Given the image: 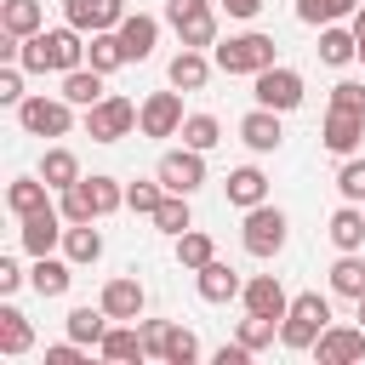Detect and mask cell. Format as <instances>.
<instances>
[{"label": "cell", "mask_w": 365, "mask_h": 365, "mask_svg": "<svg viewBox=\"0 0 365 365\" xmlns=\"http://www.w3.org/2000/svg\"><path fill=\"white\" fill-rule=\"evenodd\" d=\"M154 228H165V234H188V194H165V200L154 205Z\"/></svg>", "instance_id": "4dcf8cb0"}, {"label": "cell", "mask_w": 365, "mask_h": 365, "mask_svg": "<svg viewBox=\"0 0 365 365\" xmlns=\"http://www.w3.org/2000/svg\"><path fill=\"white\" fill-rule=\"evenodd\" d=\"M217 68L222 74H262V68H274V40L268 34H234L217 46Z\"/></svg>", "instance_id": "3957f363"}, {"label": "cell", "mask_w": 365, "mask_h": 365, "mask_svg": "<svg viewBox=\"0 0 365 365\" xmlns=\"http://www.w3.org/2000/svg\"><path fill=\"white\" fill-rule=\"evenodd\" d=\"M40 177H46L51 188H74V182H80V165H74V154H68V148H46Z\"/></svg>", "instance_id": "4316f807"}, {"label": "cell", "mask_w": 365, "mask_h": 365, "mask_svg": "<svg viewBox=\"0 0 365 365\" xmlns=\"http://www.w3.org/2000/svg\"><path fill=\"white\" fill-rule=\"evenodd\" d=\"M359 325H365V297H359Z\"/></svg>", "instance_id": "db71d44e"}, {"label": "cell", "mask_w": 365, "mask_h": 365, "mask_svg": "<svg viewBox=\"0 0 365 365\" xmlns=\"http://www.w3.org/2000/svg\"><path fill=\"white\" fill-rule=\"evenodd\" d=\"M154 177H160V188H165V194H194V188L205 182V160H200V148H182V154H160Z\"/></svg>", "instance_id": "52a82bcc"}, {"label": "cell", "mask_w": 365, "mask_h": 365, "mask_svg": "<svg viewBox=\"0 0 365 365\" xmlns=\"http://www.w3.org/2000/svg\"><path fill=\"white\" fill-rule=\"evenodd\" d=\"M80 57H86V46H80V29L68 23V29H40V34H29L23 40V51H17V63L23 68H34V74H46V68H80Z\"/></svg>", "instance_id": "6da1fadb"}, {"label": "cell", "mask_w": 365, "mask_h": 365, "mask_svg": "<svg viewBox=\"0 0 365 365\" xmlns=\"http://www.w3.org/2000/svg\"><path fill=\"white\" fill-rule=\"evenodd\" d=\"M319 57H325V63H336V68H342V63H348V57H359V40H354V34H348V29H325V34H319Z\"/></svg>", "instance_id": "836d02e7"}, {"label": "cell", "mask_w": 365, "mask_h": 365, "mask_svg": "<svg viewBox=\"0 0 365 365\" xmlns=\"http://www.w3.org/2000/svg\"><path fill=\"white\" fill-rule=\"evenodd\" d=\"M228 6V17H257L262 11V0H222Z\"/></svg>", "instance_id": "816d5d0a"}, {"label": "cell", "mask_w": 365, "mask_h": 365, "mask_svg": "<svg viewBox=\"0 0 365 365\" xmlns=\"http://www.w3.org/2000/svg\"><path fill=\"white\" fill-rule=\"evenodd\" d=\"M120 17H125V6L120 0H68V23L74 29H120Z\"/></svg>", "instance_id": "9a60e30c"}, {"label": "cell", "mask_w": 365, "mask_h": 365, "mask_svg": "<svg viewBox=\"0 0 365 365\" xmlns=\"http://www.w3.org/2000/svg\"><path fill=\"white\" fill-rule=\"evenodd\" d=\"M165 17L177 23L182 46H194V51L217 40V17H211V0H171V6H165Z\"/></svg>", "instance_id": "8992f818"}, {"label": "cell", "mask_w": 365, "mask_h": 365, "mask_svg": "<svg viewBox=\"0 0 365 365\" xmlns=\"http://www.w3.org/2000/svg\"><path fill=\"white\" fill-rule=\"evenodd\" d=\"M331 285H336L342 297H354V302H359V297H365V262H359L354 251H342V262L331 268Z\"/></svg>", "instance_id": "f546056e"}, {"label": "cell", "mask_w": 365, "mask_h": 365, "mask_svg": "<svg viewBox=\"0 0 365 365\" xmlns=\"http://www.w3.org/2000/svg\"><path fill=\"white\" fill-rule=\"evenodd\" d=\"M154 34H160L154 17H143V11H125V17H120V40H125V57H131V63H143V57L154 51Z\"/></svg>", "instance_id": "2e32d148"}, {"label": "cell", "mask_w": 365, "mask_h": 365, "mask_svg": "<svg viewBox=\"0 0 365 365\" xmlns=\"http://www.w3.org/2000/svg\"><path fill=\"white\" fill-rule=\"evenodd\" d=\"M103 319H108L103 302H97V308H74V314H68V336H74V342H103V331H108Z\"/></svg>", "instance_id": "83f0119b"}, {"label": "cell", "mask_w": 365, "mask_h": 365, "mask_svg": "<svg viewBox=\"0 0 365 365\" xmlns=\"http://www.w3.org/2000/svg\"><path fill=\"white\" fill-rule=\"evenodd\" d=\"M68 279H74V274H68V262H51V257H40V262H34V291H40V297H63V291H68Z\"/></svg>", "instance_id": "d6a6232c"}, {"label": "cell", "mask_w": 365, "mask_h": 365, "mask_svg": "<svg viewBox=\"0 0 365 365\" xmlns=\"http://www.w3.org/2000/svg\"><path fill=\"white\" fill-rule=\"evenodd\" d=\"M240 291H245V285H240V274H234L228 262L211 257V262L200 268V297H205V302H228V297H240Z\"/></svg>", "instance_id": "ac0fdd59"}, {"label": "cell", "mask_w": 365, "mask_h": 365, "mask_svg": "<svg viewBox=\"0 0 365 365\" xmlns=\"http://www.w3.org/2000/svg\"><path fill=\"white\" fill-rule=\"evenodd\" d=\"M348 11H354V0H297V17L302 23H336Z\"/></svg>", "instance_id": "f35d334b"}, {"label": "cell", "mask_w": 365, "mask_h": 365, "mask_svg": "<svg viewBox=\"0 0 365 365\" xmlns=\"http://www.w3.org/2000/svg\"><path fill=\"white\" fill-rule=\"evenodd\" d=\"M23 285V274H17V262L11 257H0V291H17Z\"/></svg>", "instance_id": "681fc988"}, {"label": "cell", "mask_w": 365, "mask_h": 365, "mask_svg": "<svg viewBox=\"0 0 365 365\" xmlns=\"http://www.w3.org/2000/svg\"><path fill=\"white\" fill-rule=\"evenodd\" d=\"M91 182V200H97V217H108V211H120L125 205V188L114 182V177H86Z\"/></svg>", "instance_id": "60d3db41"}, {"label": "cell", "mask_w": 365, "mask_h": 365, "mask_svg": "<svg viewBox=\"0 0 365 365\" xmlns=\"http://www.w3.org/2000/svg\"><path fill=\"white\" fill-rule=\"evenodd\" d=\"M63 245H68V262H97V257H103V234H97L91 222H74V228L63 234Z\"/></svg>", "instance_id": "484cf974"}, {"label": "cell", "mask_w": 365, "mask_h": 365, "mask_svg": "<svg viewBox=\"0 0 365 365\" xmlns=\"http://www.w3.org/2000/svg\"><path fill=\"white\" fill-rule=\"evenodd\" d=\"M240 342H245L251 354L268 348V342H274V314H245V319H240Z\"/></svg>", "instance_id": "ab89813d"}, {"label": "cell", "mask_w": 365, "mask_h": 365, "mask_svg": "<svg viewBox=\"0 0 365 365\" xmlns=\"http://www.w3.org/2000/svg\"><path fill=\"white\" fill-rule=\"evenodd\" d=\"M86 57H91V68H97V74H114L120 63H131V57H125V40H120V34H108V29H97V34H91Z\"/></svg>", "instance_id": "ffe728a7"}, {"label": "cell", "mask_w": 365, "mask_h": 365, "mask_svg": "<svg viewBox=\"0 0 365 365\" xmlns=\"http://www.w3.org/2000/svg\"><path fill=\"white\" fill-rule=\"evenodd\" d=\"M240 137H245V148H257V154L279 148V137H285V131H279V108H262V103H257V108L240 120Z\"/></svg>", "instance_id": "5bb4252c"}, {"label": "cell", "mask_w": 365, "mask_h": 365, "mask_svg": "<svg viewBox=\"0 0 365 365\" xmlns=\"http://www.w3.org/2000/svg\"><path fill=\"white\" fill-rule=\"evenodd\" d=\"M325 319H331V302H325L319 291H302V297H291V308H285L279 342H285V348H314L319 331H325Z\"/></svg>", "instance_id": "7a4b0ae2"}, {"label": "cell", "mask_w": 365, "mask_h": 365, "mask_svg": "<svg viewBox=\"0 0 365 365\" xmlns=\"http://www.w3.org/2000/svg\"><path fill=\"white\" fill-rule=\"evenodd\" d=\"M285 245V211L279 205H251L245 211V251L251 257H274Z\"/></svg>", "instance_id": "5b68a950"}, {"label": "cell", "mask_w": 365, "mask_h": 365, "mask_svg": "<svg viewBox=\"0 0 365 365\" xmlns=\"http://www.w3.org/2000/svg\"><path fill=\"white\" fill-rule=\"evenodd\" d=\"M217 137H222V125H217L211 114H188V120H182V143H188V148L205 154V148H217Z\"/></svg>", "instance_id": "e575fe53"}, {"label": "cell", "mask_w": 365, "mask_h": 365, "mask_svg": "<svg viewBox=\"0 0 365 365\" xmlns=\"http://www.w3.org/2000/svg\"><path fill=\"white\" fill-rule=\"evenodd\" d=\"M365 137V108H331L325 114V148L331 154H354Z\"/></svg>", "instance_id": "7c38bea8"}, {"label": "cell", "mask_w": 365, "mask_h": 365, "mask_svg": "<svg viewBox=\"0 0 365 365\" xmlns=\"http://www.w3.org/2000/svg\"><path fill=\"white\" fill-rule=\"evenodd\" d=\"M165 336H171V325H165V319H148V325H143V348H148V354H160V359H165Z\"/></svg>", "instance_id": "bcb514c9"}, {"label": "cell", "mask_w": 365, "mask_h": 365, "mask_svg": "<svg viewBox=\"0 0 365 365\" xmlns=\"http://www.w3.org/2000/svg\"><path fill=\"white\" fill-rule=\"evenodd\" d=\"M137 103L131 97H103V103H91L86 108V131H91V143H120L131 125H137Z\"/></svg>", "instance_id": "277c9868"}, {"label": "cell", "mask_w": 365, "mask_h": 365, "mask_svg": "<svg viewBox=\"0 0 365 365\" xmlns=\"http://www.w3.org/2000/svg\"><path fill=\"white\" fill-rule=\"evenodd\" d=\"M331 240H336L342 251H359V245H365V217H359L354 205H342V211L331 217Z\"/></svg>", "instance_id": "f1b7e54d"}, {"label": "cell", "mask_w": 365, "mask_h": 365, "mask_svg": "<svg viewBox=\"0 0 365 365\" xmlns=\"http://www.w3.org/2000/svg\"><path fill=\"white\" fill-rule=\"evenodd\" d=\"M103 308H108V319H137V314H143V285L125 279V274L108 279V285H103Z\"/></svg>", "instance_id": "e0dca14e"}, {"label": "cell", "mask_w": 365, "mask_h": 365, "mask_svg": "<svg viewBox=\"0 0 365 365\" xmlns=\"http://www.w3.org/2000/svg\"><path fill=\"white\" fill-rule=\"evenodd\" d=\"M251 80H257V103H262V108H279V114H285V108L302 103V74H297V68H279V63H274V68H262V74H251Z\"/></svg>", "instance_id": "ba28073f"}, {"label": "cell", "mask_w": 365, "mask_h": 365, "mask_svg": "<svg viewBox=\"0 0 365 365\" xmlns=\"http://www.w3.org/2000/svg\"><path fill=\"white\" fill-rule=\"evenodd\" d=\"M0 29L17 34V40L40 34V0H6V6H0Z\"/></svg>", "instance_id": "cb8c5ba5"}, {"label": "cell", "mask_w": 365, "mask_h": 365, "mask_svg": "<svg viewBox=\"0 0 365 365\" xmlns=\"http://www.w3.org/2000/svg\"><path fill=\"white\" fill-rule=\"evenodd\" d=\"M29 348V319L17 308H0V354H23Z\"/></svg>", "instance_id": "d590c367"}, {"label": "cell", "mask_w": 365, "mask_h": 365, "mask_svg": "<svg viewBox=\"0 0 365 365\" xmlns=\"http://www.w3.org/2000/svg\"><path fill=\"white\" fill-rule=\"evenodd\" d=\"M314 354H319V365H348V359H359V354H365V325H325L319 342H314Z\"/></svg>", "instance_id": "8fae6325"}, {"label": "cell", "mask_w": 365, "mask_h": 365, "mask_svg": "<svg viewBox=\"0 0 365 365\" xmlns=\"http://www.w3.org/2000/svg\"><path fill=\"white\" fill-rule=\"evenodd\" d=\"M63 97L80 103V108L103 103V74H97V68H68V74H63Z\"/></svg>", "instance_id": "d4e9b609"}, {"label": "cell", "mask_w": 365, "mask_h": 365, "mask_svg": "<svg viewBox=\"0 0 365 365\" xmlns=\"http://www.w3.org/2000/svg\"><path fill=\"white\" fill-rule=\"evenodd\" d=\"M165 359H171V365H194V359H200V342H194V331L171 325V336H165Z\"/></svg>", "instance_id": "b9f144b4"}, {"label": "cell", "mask_w": 365, "mask_h": 365, "mask_svg": "<svg viewBox=\"0 0 365 365\" xmlns=\"http://www.w3.org/2000/svg\"><path fill=\"white\" fill-rule=\"evenodd\" d=\"M0 103H23V74L17 68H0Z\"/></svg>", "instance_id": "7dc6e473"}, {"label": "cell", "mask_w": 365, "mask_h": 365, "mask_svg": "<svg viewBox=\"0 0 365 365\" xmlns=\"http://www.w3.org/2000/svg\"><path fill=\"white\" fill-rule=\"evenodd\" d=\"M63 217H68V222H91V217H97L91 182H74V188H63Z\"/></svg>", "instance_id": "74e56055"}, {"label": "cell", "mask_w": 365, "mask_h": 365, "mask_svg": "<svg viewBox=\"0 0 365 365\" xmlns=\"http://www.w3.org/2000/svg\"><path fill=\"white\" fill-rule=\"evenodd\" d=\"M354 40H359V51H365V6L354 11Z\"/></svg>", "instance_id": "f5cc1de1"}, {"label": "cell", "mask_w": 365, "mask_h": 365, "mask_svg": "<svg viewBox=\"0 0 365 365\" xmlns=\"http://www.w3.org/2000/svg\"><path fill=\"white\" fill-rule=\"evenodd\" d=\"M205 80H211V63H205L194 46H182V51L171 57V86H177V91H200Z\"/></svg>", "instance_id": "d6986e66"}, {"label": "cell", "mask_w": 365, "mask_h": 365, "mask_svg": "<svg viewBox=\"0 0 365 365\" xmlns=\"http://www.w3.org/2000/svg\"><path fill=\"white\" fill-rule=\"evenodd\" d=\"M262 194H268V177L257 171V165H240V171H228V200L234 205H262Z\"/></svg>", "instance_id": "44dd1931"}, {"label": "cell", "mask_w": 365, "mask_h": 365, "mask_svg": "<svg viewBox=\"0 0 365 365\" xmlns=\"http://www.w3.org/2000/svg\"><path fill=\"white\" fill-rule=\"evenodd\" d=\"M245 314H274V319H285V308H291V297H285V285L274 279V274H257V279H245Z\"/></svg>", "instance_id": "4fadbf2b"}, {"label": "cell", "mask_w": 365, "mask_h": 365, "mask_svg": "<svg viewBox=\"0 0 365 365\" xmlns=\"http://www.w3.org/2000/svg\"><path fill=\"white\" fill-rule=\"evenodd\" d=\"M46 177H17L11 188H6V205L17 211V217H34V211H46Z\"/></svg>", "instance_id": "7402d4cb"}, {"label": "cell", "mask_w": 365, "mask_h": 365, "mask_svg": "<svg viewBox=\"0 0 365 365\" xmlns=\"http://www.w3.org/2000/svg\"><path fill=\"white\" fill-rule=\"evenodd\" d=\"M46 365H80V348L63 342V348H46Z\"/></svg>", "instance_id": "c3c4849f"}, {"label": "cell", "mask_w": 365, "mask_h": 365, "mask_svg": "<svg viewBox=\"0 0 365 365\" xmlns=\"http://www.w3.org/2000/svg\"><path fill=\"white\" fill-rule=\"evenodd\" d=\"M359 57H365V51H359Z\"/></svg>", "instance_id": "11a10c76"}, {"label": "cell", "mask_w": 365, "mask_h": 365, "mask_svg": "<svg viewBox=\"0 0 365 365\" xmlns=\"http://www.w3.org/2000/svg\"><path fill=\"white\" fill-rule=\"evenodd\" d=\"M137 125H143V137H177V131H182V97H177V91H154V97L143 103Z\"/></svg>", "instance_id": "30bf717a"}, {"label": "cell", "mask_w": 365, "mask_h": 365, "mask_svg": "<svg viewBox=\"0 0 365 365\" xmlns=\"http://www.w3.org/2000/svg\"><path fill=\"white\" fill-rule=\"evenodd\" d=\"M331 108H365V86H354V80H342V86L331 91Z\"/></svg>", "instance_id": "f6af8a7d"}, {"label": "cell", "mask_w": 365, "mask_h": 365, "mask_svg": "<svg viewBox=\"0 0 365 365\" xmlns=\"http://www.w3.org/2000/svg\"><path fill=\"white\" fill-rule=\"evenodd\" d=\"M57 234H63V228H57V211H51V205L34 211V217H23V245H29L34 257H46V251L57 245Z\"/></svg>", "instance_id": "603a6c76"}, {"label": "cell", "mask_w": 365, "mask_h": 365, "mask_svg": "<svg viewBox=\"0 0 365 365\" xmlns=\"http://www.w3.org/2000/svg\"><path fill=\"white\" fill-rule=\"evenodd\" d=\"M108 359H143L148 348H143V331H103V342H97Z\"/></svg>", "instance_id": "8d00e7d4"}, {"label": "cell", "mask_w": 365, "mask_h": 365, "mask_svg": "<svg viewBox=\"0 0 365 365\" xmlns=\"http://www.w3.org/2000/svg\"><path fill=\"white\" fill-rule=\"evenodd\" d=\"M251 359V348L245 342H234V348H217V365H245Z\"/></svg>", "instance_id": "f907efd6"}, {"label": "cell", "mask_w": 365, "mask_h": 365, "mask_svg": "<svg viewBox=\"0 0 365 365\" xmlns=\"http://www.w3.org/2000/svg\"><path fill=\"white\" fill-rule=\"evenodd\" d=\"M336 188H342V200H365V160H348L336 171Z\"/></svg>", "instance_id": "ee69618b"}, {"label": "cell", "mask_w": 365, "mask_h": 365, "mask_svg": "<svg viewBox=\"0 0 365 365\" xmlns=\"http://www.w3.org/2000/svg\"><path fill=\"white\" fill-rule=\"evenodd\" d=\"M17 120H23V131H34V137H63V131H68V97H63V103H51V97H23V103H17Z\"/></svg>", "instance_id": "9c48e42d"}, {"label": "cell", "mask_w": 365, "mask_h": 365, "mask_svg": "<svg viewBox=\"0 0 365 365\" xmlns=\"http://www.w3.org/2000/svg\"><path fill=\"white\" fill-rule=\"evenodd\" d=\"M211 257H217V251H211V234H194V228H188V234H177V262H182V268H194V274H200Z\"/></svg>", "instance_id": "1f68e13d"}, {"label": "cell", "mask_w": 365, "mask_h": 365, "mask_svg": "<svg viewBox=\"0 0 365 365\" xmlns=\"http://www.w3.org/2000/svg\"><path fill=\"white\" fill-rule=\"evenodd\" d=\"M160 200H165V188H154V182H131V188H125V205H131V211H143V217H154V205H160Z\"/></svg>", "instance_id": "7bdbcfd3"}]
</instances>
